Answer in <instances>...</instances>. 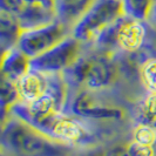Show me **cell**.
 Instances as JSON below:
<instances>
[{"label":"cell","instance_id":"6da1fadb","mask_svg":"<svg viewBox=\"0 0 156 156\" xmlns=\"http://www.w3.org/2000/svg\"><path fill=\"white\" fill-rule=\"evenodd\" d=\"M1 146L16 156H70L73 147L13 116L2 123Z\"/></svg>","mask_w":156,"mask_h":156},{"label":"cell","instance_id":"7a4b0ae2","mask_svg":"<svg viewBox=\"0 0 156 156\" xmlns=\"http://www.w3.org/2000/svg\"><path fill=\"white\" fill-rule=\"evenodd\" d=\"M67 82L83 87L87 90H103L115 85L120 67L110 52L95 53L79 59L65 73Z\"/></svg>","mask_w":156,"mask_h":156},{"label":"cell","instance_id":"3957f363","mask_svg":"<svg viewBox=\"0 0 156 156\" xmlns=\"http://www.w3.org/2000/svg\"><path fill=\"white\" fill-rule=\"evenodd\" d=\"M125 16L122 0H95L73 26L72 35L81 42L96 40L116 20Z\"/></svg>","mask_w":156,"mask_h":156},{"label":"cell","instance_id":"277c9868","mask_svg":"<svg viewBox=\"0 0 156 156\" xmlns=\"http://www.w3.org/2000/svg\"><path fill=\"white\" fill-rule=\"evenodd\" d=\"M147 30L143 21L123 16L95 40L105 51L119 49L126 53H135L144 45Z\"/></svg>","mask_w":156,"mask_h":156},{"label":"cell","instance_id":"5b68a950","mask_svg":"<svg viewBox=\"0 0 156 156\" xmlns=\"http://www.w3.org/2000/svg\"><path fill=\"white\" fill-rule=\"evenodd\" d=\"M0 8L16 16L23 30L58 20L56 0H0Z\"/></svg>","mask_w":156,"mask_h":156},{"label":"cell","instance_id":"8992f818","mask_svg":"<svg viewBox=\"0 0 156 156\" xmlns=\"http://www.w3.org/2000/svg\"><path fill=\"white\" fill-rule=\"evenodd\" d=\"M68 30L69 27L60 20L33 28H26L23 30L16 47L28 58L34 59L69 37Z\"/></svg>","mask_w":156,"mask_h":156},{"label":"cell","instance_id":"52a82bcc","mask_svg":"<svg viewBox=\"0 0 156 156\" xmlns=\"http://www.w3.org/2000/svg\"><path fill=\"white\" fill-rule=\"evenodd\" d=\"M81 41L69 35L60 44L31 61V69L44 73H65L80 59Z\"/></svg>","mask_w":156,"mask_h":156},{"label":"cell","instance_id":"ba28073f","mask_svg":"<svg viewBox=\"0 0 156 156\" xmlns=\"http://www.w3.org/2000/svg\"><path fill=\"white\" fill-rule=\"evenodd\" d=\"M70 112L80 119L89 120H120L123 110L119 107L101 102L90 90L79 92L70 103Z\"/></svg>","mask_w":156,"mask_h":156},{"label":"cell","instance_id":"9c48e42d","mask_svg":"<svg viewBox=\"0 0 156 156\" xmlns=\"http://www.w3.org/2000/svg\"><path fill=\"white\" fill-rule=\"evenodd\" d=\"M46 134L72 147L89 144L93 141V134L81 122L78 116L61 114L47 128Z\"/></svg>","mask_w":156,"mask_h":156},{"label":"cell","instance_id":"30bf717a","mask_svg":"<svg viewBox=\"0 0 156 156\" xmlns=\"http://www.w3.org/2000/svg\"><path fill=\"white\" fill-rule=\"evenodd\" d=\"M63 73H44L31 69L16 81L20 102H32L49 93L62 79Z\"/></svg>","mask_w":156,"mask_h":156},{"label":"cell","instance_id":"8fae6325","mask_svg":"<svg viewBox=\"0 0 156 156\" xmlns=\"http://www.w3.org/2000/svg\"><path fill=\"white\" fill-rule=\"evenodd\" d=\"M32 59L23 53L18 47L2 52L1 58V78L18 81L31 70Z\"/></svg>","mask_w":156,"mask_h":156},{"label":"cell","instance_id":"7c38bea8","mask_svg":"<svg viewBox=\"0 0 156 156\" xmlns=\"http://www.w3.org/2000/svg\"><path fill=\"white\" fill-rule=\"evenodd\" d=\"M23 32V25L16 16L0 9V44L2 52L18 46Z\"/></svg>","mask_w":156,"mask_h":156},{"label":"cell","instance_id":"4fadbf2b","mask_svg":"<svg viewBox=\"0 0 156 156\" xmlns=\"http://www.w3.org/2000/svg\"><path fill=\"white\" fill-rule=\"evenodd\" d=\"M95 0H56L58 20L66 26H74Z\"/></svg>","mask_w":156,"mask_h":156},{"label":"cell","instance_id":"5bb4252c","mask_svg":"<svg viewBox=\"0 0 156 156\" xmlns=\"http://www.w3.org/2000/svg\"><path fill=\"white\" fill-rule=\"evenodd\" d=\"M20 102V94L16 81L1 78V119L6 121V115H11V112L16 103Z\"/></svg>","mask_w":156,"mask_h":156},{"label":"cell","instance_id":"9a60e30c","mask_svg":"<svg viewBox=\"0 0 156 156\" xmlns=\"http://www.w3.org/2000/svg\"><path fill=\"white\" fill-rule=\"evenodd\" d=\"M125 16L139 21H146L151 18L156 6V0H122Z\"/></svg>","mask_w":156,"mask_h":156},{"label":"cell","instance_id":"2e32d148","mask_svg":"<svg viewBox=\"0 0 156 156\" xmlns=\"http://www.w3.org/2000/svg\"><path fill=\"white\" fill-rule=\"evenodd\" d=\"M137 123L148 125L156 129V94L148 93L135 107Z\"/></svg>","mask_w":156,"mask_h":156},{"label":"cell","instance_id":"e0dca14e","mask_svg":"<svg viewBox=\"0 0 156 156\" xmlns=\"http://www.w3.org/2000/svg\"><path fill=\"white\" fill-rule=\"evenodd\" d=\"M140 80L148 93L156 94V58H149L142 62L140 67Z\"/></svg>","mask_w":156,"mask_h":156},{"label":"cell","instance_id":"ac0fdd59","mask_svg":"<svg viewBox=\"0 0 156 156\" xmlns=\"http://www.w3.org/2000/svg\"><path fill=\"white\" fill-rule=\"evenodd\" d=\"M132 136H133V141L142 144H148V146L156 144V129L148 125L137 123L133 129Z\"/></svg>","mask_w":156,"mask_h":156},{"label":"cell","instance_id":"d6986e66","mask_svg":"<svg viewBox=\"0 0 156 156\" xmlns=\"http://www.w3.org/2000/svg\"><path fill=\"white\" fill-rule=\"evenodd\" d=\"M129 156H156L155 146L142 144L135 141H130L126 144Z\"/></svg>","mask_w":156,"mask_h":156},{"label":"cell","instance_id":"ffe728a7","mask_svg":"<svg viewBox=\"0 0 156 156\" xmlns=\"http://www.w3.org/2000/svg\"><path fill=\"white\" fill-rule=\"evenodd\" d=\"M106 156H129L126 146H116L114 148L107 150Z\"/></svg>","mask_w":156,"mask_h":156},{"label":"cell","instance_id":"44dd1931","mask_svg":"<svg viewBox=\"0 0 156 156\" xmlns=\"http://www.w3.org/2000/svg\"><path fill=\"white\" fill-rule=\"evenodd\" d=\"M106 154H107V150H103L102 148H92L87 149L76 156H106Z\"/></svg>","mask_w":156,"mask_h":156},{"label":"cell","instance_id":"7402d4cb","mask_svg":"<svg viewBox=\"0 0 156 156\" xmlns=\"http://www.w3.org/2000/svg\"><path fill=\"white\" fill-rule=\"evenodd\" d=\"M154 23H156V6H155V8H154V12H153V14H151V18H150Z\"/></svg>","mask_w":156,"mask_h":156}]
</instances>
